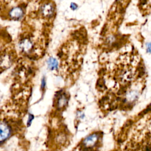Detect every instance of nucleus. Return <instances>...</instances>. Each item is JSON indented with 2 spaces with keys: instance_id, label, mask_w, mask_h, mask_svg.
Instances as JSON below:
<instances>
[{
  "instance_id": "10",
  "label": "nucleus",
  "mask_w": 151,
  "mask_h": 151,
  "mask_svg": "<svg viewBox=\"0 0 151 151\" xmlns=\"http://www.w3.org/2000/svg\"><path fill=\"white\" fill-rule=\"evenodd\" d=\"M77 5L74 3H72L70 5V8L73 10H76L77 8Z\"/></svg>"
},
{
  "instance_id": "1",
  "label": "nucleus",
  "mask_w": 151,
  "mask_h": 151,
  "mask_svg": "<svg viewBox=\"0 0 151 151\" xmlns=\"http://www.w3.org/2000/svg\"><path fill=\"white\" fill-rule=\"evenodd\" d=\"M10 128L6 123L0 122V142L6 140L10 135Z\"/></svg>"
},
{
  "instance_id": "3",
  "label": "nucleus",
  "mask_w": 151,
  "mask_h": 151,
  "mask_svg": "<svg viewBox=\"0 0 151 151\" xmlns=\"http://www.w3.org/2000/svg\"><path fill=\"white\" fill-rule=\"evenodd\" d=\"M24 11L20 7H15L10 12V17L14 20H18L23 16Z\"/></svg>"
},
{
  "instance_id": "4",
  "label": "nucleus",
  "mask_w": 151,
  "mask_h": 151,
  "mask_svg": "<svg viewBox=\"0 0 151 151\" xmlns=\"http://www.w3.org/2000/svg\"><path fill=\"white\" fill-rule=\"evenodd\" d=\"M20 49L24 52H28L30 51L32 47V44L30 40L24 39L21 41L19 44Z\"/></svg>"
},
{
  "instance_id": "9",
  "label": "nucleus",
  "mask_w": 151,
  "mask_h": 151,
  "mask_svg": "<svg viewBox=\"0 0 151 151\" xmlns=\"http://www.w3.org/2000/svg\"><path fill=\"white\" fill-rule=\"evenodd\" d=\"M146 52L148 53L151 54V43H148L146 44Z\"/></svg>"
},
{
  "instance_id": "11",
  "label": "nucleus",
  "mask_w": 151,
  "mask_h": 151,
  "mask_svg": "<svg viewBox=\"0 0 151 151\" xmlns=\"http://www.w3.org/2000/svg\"><path fill=\"white\" fill-rule=\"evenodd\" d=\"M46 87V80L45 79H43L41 80V89H44Z\"/></svg>"
},
{
  "instance_id": "5",
  "label": "nucleus",
  "mask_w": 151,
  "mask_h": 151,
  "mask_svg": "<svg viewBox=\"0 0 151 151\" xmlns=\"http://www.w3.org/2000/svg\"><path fill=\"white\" fill-rule=\"evenodd\" d=\"M41 12L44 16L48 17H50L53 15L54 12V8L50 4H45L41 8Z\"/></svg>"
},
{
  "instance_id": "2",
  "label": "nucleus",
  "mask_w": 151,
  "mask_h": 151,
  "mask_svg": "<svg viewBox=\"0 0 151 151\" xmlns=\"http://www.w3.org/2000/svg\"><path fill=\"white\" fill-rule=\"evenodd\" d=\"M99 137L97 133H93L89 135L83 141V145L86 148H92L97 142Z\"/></svg>"
},
{
  "instance_id": "6",
  "label": "nucleus",
  "mask_w": 151,
  "mask_h": 151,
  "mask_svg": "<svg viewBox=\"0 0 151 151\" xmlns=\"http://www.w3.org/2000/svg\"><path fill=\"white\" fill-rule=\"evenodd\" d=\"M68 103V97L66 96L65 94H61L59 96L57 102V105L59 109H63L64 108Z\"/></svg>"
},
{
  "instance_id": "8",
  "label": "nucleus",
  "mask_w": 151,
  "mask_h": 151,
  "mask_svg": "<svg viewBox=\"0 0 151 151\" xmlns=\"http://www.w3.org/2000/svg\"><path fill=\"white\" fill-rule=\"evenodd\" d=\"M33 119H34V116H33L31 114H29L28 119V121H27V125H28V126H30L31 125V122H32Z\"/></svg>"
},
{
  "instance_id": "7",
  "label": "nucleus",
  "mask_w": 151,
  "mask_h": 151,
  "mask_svg": "<svg viewBox=\"0 0 151 151\" xmlns=\"http://www.w3.org/2000/svg\"><path fill=\"white\" fill-rule=\"evenodd\" d=\"M47 66L50 70H54L58 68V61L53 57H50L47 60Z\"/></svg>"
}]
</instances>
